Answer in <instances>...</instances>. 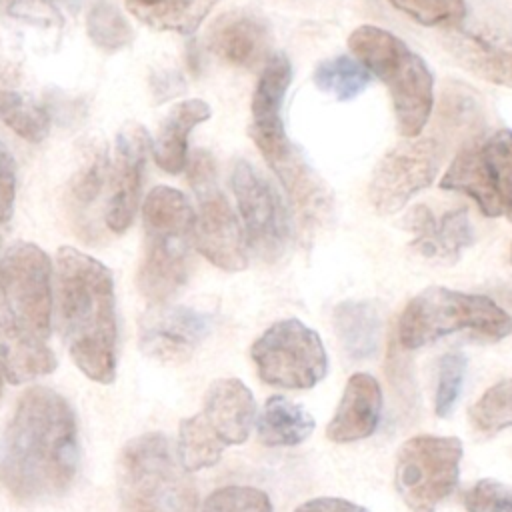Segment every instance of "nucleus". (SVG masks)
Listing matches in <instances>:
<instances>
[{
    "label": "nucleus",
    "instance_id": "37",
    "mask_svg": "<svg viewBox=\"0 0 512 512\" xmlns=\"http://www.w3.org/2000/svg\"><path fill=\"white\" fill-rule=\"evenodd\" d=\"M202 512H272V502L252 486H222L204 500Z\"/></svg>",
    "mask_w": 512,
    "mask_h": 512
},
{
    "label": "nucleus",
    "instance_id": "32",
    "mask_svg": "<svg viewBox=\"0 0 512 512\" xmlns=\"http://www.w3.org/2000/svg\"><path fill=\"white\" fill-rule=\"evenodd\" d=\"M86 32L90 40L106 52L120 50L134 38V30L126 16L110 0H94L90 4L86 12Z\"/></svg>",
    "mask_w": 512,
    "mask_h": 512
},
{
    "label": "nucleus",
    "instance_id": "41",
    "mask_svg": "<svg viewBox=\"0 0 512 512\" xmlns=\"http://www.w3.org/2000/svg\"><path fill=\"white\" fill-rule=\"evenodd\" d=\"M294 512H368V510L364 506L354 504L344 498L322 496V498H312V500L300 504Z\"/></svg>",
    "mask_w": 512,
    "mask_h": 512
},
{
    "label": "nucleus",
    "instance_id": "46",
    "mask_svg": "<svg viewBox=\"0 0 512 512\" xmlns=\"http://www.w3.org/2000/svg\"><path fill=\"white\" fill-rule=\"evenodd\" d=\"M510 260H512V250H510Z\"/></svg>",
    "mask_w": 512,
    "mask_h": 512
},
{
    "label": "nucleus",
    "instance_id": "14",
    "mask_svg": "<svg viewBox=\"0 0 512 512\" xmlns=\"http://www.w3.org/2000/svg\"><path fill=\"white\" fill-rule=\"evenodd\" d=\"M198 212L194 216L192 242L196 250L226 272L248 266V244L238 216L216 184L196 190Z\"/></svg>",
    "mask_w": 512,
    "mask_h": 512
},
{
    "label": "nucleus",
    "instance_id": "5",
    "mask_svg": "<svg viewBox=\"0 0 512 512\" xmlns=\"http://www.w3.org/2000/svg\"><path fill=\"white\" fill-rule=\"evenodd\" d=\"M116 476L124 512H196L190 472L160 432L128 440L120 450Z\"/></svg>",
    "mask_w": 512,
    "mask_h": 512
},
{
    "label": "nucleus",
    "instance_id": "10",
    "mask_svg": "<svg viewBox=\"0 0 512 512\" xmlns=\"http://www.w3.org/2000/svg\"><path fill=\"white\" fill-rule=\"evenodd\" d=\"M440 188L470 196L482 214L496 218L512 208V132L496 130L464 144Z\"/></svg>",
    "mask_w": 512,
    "mask_h": 512
},
{
    "label": "nucleus",
    "instance_id": "31",
    "mask_svg": "<svg viewBox=\"0 0 512 512\" xmlns=\"http://www.w3.org/2000/svg\"><path fill=\"white\" fill-rule=\"evenodd\" d=\"M0 118L28 142H42L50 130L48 112L14 86L0 84Z\"/></svg>",
    "mask_w": 512,
    "mask_h": 512
},
{
    "label": "nucleus",
    "instance_id": "12",
    "mask_svg": "<svg viewBox=\"0 0 512 512\" xmlns=\"http://www.w3.org/2000/svg\"><path fill=\"white\" fill-rule=\"evenodd\" d=\"M442 144L436 138H408L390 148L374 166L368 200L380 214L400 212L412 196L428 188L440 168Z\"/></svg>",
    "mask_w": 512,
    "mask_h": 512
},
{
    "label": "nucleus",
    "instance_id": "43",
    "mask_svg": "<svg viewBox=\"0 0 512 512\" xmlns=\"http://www.w3.org/2000/svg\"><path fill=\"white\" fill-rule=\"evenodd\" d=\"M2 376L4 374H2V368H0V396H2Z\"/></svg>",
    "mask_w": 512,
    "mask_h": 512
},
{
    "label": "nucleus",
    "instance_id": "19",
    "mask_svg": "<svg viewBox=\"0 0 512 512\" xmlns=\"http://www.w3.org/2000/svg\"><path fill=\"white\" fill-rule=\"evenodd\" d=\"M402 226L414 234L412 248L434 260L454 262L474 242V230L464 206L436 218L428 206L418 204L404 216Z\"/></svg>",
    "mask_w": 512,
    "mask_h": 512
},
{
    "label": "nucleus",
    "instance_id": "6",
    "mask_svg": "<svg viewBox=\"0 0 512 512\" xmlns=\"http://www.w3.org/2000/svg\"><path fill=\"white\" fill-rule=\"evenodd\" d=\"M456 332L498 342L512 332V316L488 296L430 286L406 304L398 320V340L406 350Z\"/></svg>",
    "mask_w": 512,
    "mask_h": 512
},
{
    "label": "nucleus",
    "instance_id": "23",
    "mask_svg": "<svg viewBox=\"0 0 512 512\" xmlns=\"http://www.w3.org/2000/svg\"><path fill=\"white\" fill-rule=\"evenodd\" d=\"M208 102L188 98L176 102L164 116L152 142L154 162L168 174H180L188 164V134L210 118Z\"/></svg>",
    "mask_w": 512,
    "mask_h": 512
},
{
    "label": "nucleus",
    "instance_id": "2",
    "mask_svg": "<svg viewBox=\"0 0 512 512\" xmlns=\"http://www.w3.org/2000/svg\"><path fill=\"white\" fill-rule=\"evenodd\" d=\"M56 292L62 338L74 364L94 382L116 378V298L106 264L72 246L56 252Z\"/></svg>",
    "mask_w": 512,
    "mask_h": 512
},
{
    "label": "nucleus",
    "instance_id": "1",
    "mask_svg": "<svg viewBox=\"0 0 512 512\" xmlns=\"http://www.w3.org/2000/svg\"><path fill=\"white\" fill-rule=\"evenodd\" d=\"M80 460L76 414L46 388H28L0 434V486L20 502L62 496Z\"/></svg>",
    "mask_w": 512,
    "mask_h": 512
},
{
    "label": "nucleus",
    "instance_id": "35",
    "mask_svg": "<svg viewBox=\"0 0 512 512\" xmlns=\"http://www.w3.org/2000/svg\"><path fill=\"white\" fill-rule=\"evenodd\" d=\"M468 358L464 352H446L438 362L436 392H434V412L440 418H448L462 394L466 378Z\"/></svg>",
    "mask_w": 512,
    "mask_h": 512
},
{
    "label": "nucleus",
    "instance_id": "21",
    "mask_svg": "<svg viewBox=\"0 0 512 512\" xmlns=\"http://www.w3.org/2000/svg\"><path fill=\"white\" fill-rule=\"evenodd\" d=\"M382 416V388L378 380L366 372L348 378L338 408L326 426L332 442H356L376 432Z\"/></svg>",
    "mask_w": 512,
    "mask_h": 512
},
{
    "label": "nucleus",
    "instance_id": "45",
    "mask_svg": "<svg viewBox=\"0 0 512 512\" xmlns=\"http://www.w3.org/2000/svg\"><path fill=\"white\" fill-rule=\"evenodd\" d=\"M508 300H510V302H512V294H510V296H508Z\"/></svg>",
    "mask_w": 512,
    "mask_h": 512
},
{
    "label": "nucleus",
    "instance_id": "18",
    "mask_svg": "<svg viewBox=\"0 0 512 512\" xmlns=\"http://www.w3.org/2000/svg\"><path fill=\"white\" fill-rule=\"evenodd\" d=\"M452 58L474 76L512 88V40L490 26H460L442 32Z\"/></svg>",
    "mask_w": 512,
    "mask_h": 512
},
{
    "label": "nucleus",
    "instance_id": "30",
    "mask_svg": "<svg viewBox=\"0 0 512 512\" xmlns=\"http://www.w3.org/2000/svg\"><path fill=\"white\" fill-rule=\"evenodd\" d=\"M224 444L218 440V436L206 426L204 418L198 414L180 420L178 428V444L176 454L180 464L188 472H198L204 468H210L218 464L224 452Z\"/></svg>",
    "mask_w": 512,
    "mask_h": 512
},
{
    "label": "nucleus",
    "instance_id": "44",
    "mask_svg": "<svg viewBox=\"0 0 512 512\" xmlns=\"http://www.w3.org/2000/svg\"><path fill=\"white\" fill-rule=\"evenodd\" d=\"M506 216H508V218H510V222H512V208L508 210V214H506Z\"/></svg>",
    "mask_w": 512,
    "mask_h": 512
},
{
    "label": "nucleus",
    "instance_id": "11",
    "mask_svg": "<svg viewBox=\"0 0 512 512\" xmlns=\"http://www.w3.org/2000/svg\"><path fill=\"white\" fill-rule=\"evenodd\" d=\"M232 192L246 244L264 262L280 260L288 250L292 224L278 188L248 160H238L232 170Z\"/></svg>",
    "mask_w": 512,
    "mask_h": 512
},
{
    "label": "nucleus",
    "instance_id": "25",
    "mask_svg": "<svg viewBox=\"0 0 512 512\" xmlns=\"http://www.w3.org/2000/svg\"><path fill=\"white\" fill-rule=\"evenodd\" d=\"M334 332L354 360L372 358L382 336V314L372 300H344L332 312Z\"/></svg>",
    "mask_w": 512,
    "mask_h": 512
},
{
    "label": "nucleus",
    "instance_id": "29",
    "mask_svg": "<svg viewBox=\"0 0 512 512\" xmlns=\"http://www.w3.org/2000/svg\"><path fill=\"white\" fill-rule=\"evenodd\" d=\"M312 80L320 92L330 94L338 102H348L370 86L372 74L354 56L338 54L318 62Z\"/></svg>",
    "mask_w": 512,
    "mask_h": 512
},
{
    "label": "nucleus",
    "instance_id": "16",
    "mask_svg": "<svg viewBox=\"0 0 512 512\" xmlns=\"http://www.w3.org/2000/svg\"><path fill=\"white\" fill-rule=\"evenodd\" d=\"M292 82V64L284 52L270 54L258 76L250 102V136L266 162L284 156L294 144L288 140L282 122V104Z\"/></svg>",
    "mask_w": 512,
    "mask_h": 512
},
{
    "label": "nucleus",
    "instance_id": "9",
    "mask_svg": "<svg viewBox=\"0 0 512 512\" xmlns=\"http://www.w3.org/2000/svg\"><path fill=\"white\" fill-rule=\"evenodd\" d=\"M262 382L284 390H306L328 374V356L316 330L298 318L268 326L250 348Z\"/></svg>",
    "mask_w": 512,
    "mask_h": 512
},
{
    "label": "nucleus",
    "instance_id": "26",
    "mask_svg": "<svg viewBox=\"0 0 512 512\" xmlns=\"http://www.w3.org/2000/svg\"><path fill=\"white\" fill-rule=\"evenodd\" d=\"M484 106L474 90L462 82H446L436 108V126L448 142L462 146L484 134Z\"/></svg>",
    "mask_w": 512,
    "mask_h": 512
},
{
    "label": "nucleus",
    "instance_id": "13",
    "mask_svg": "<svg viewBox=\"0 0 512 512\" xmlns=\"http://www.w3.org/2000/svg\"><path fill=\"white\" fill-rule=\"evenodd\" d=\"M150 148L152 140L148 132L136 122L126 124L116 136L114 158L108 166V196L102 212L104 226L112 234L126 232L134 220Z\"/></svg>",
    "mask_w": 512,
    "mask_h": 512
},
{
    "label": "nucleus",
    "instance_id": "39",
    "mask_svg": "<svg viewBox=\"0 0 512 512\" xmlns=\"http://www.w3.org/2000/svg\"><path fill=\"white\" fill-rule=\"evenodd\" d=\"M16 198V164L8 148L0 142V226H4L14 212Z\"/></svg>",
    "mask_w": 512,
    "mask_h": 512
},
{
    "label": "nucleus",
    "instance_id": "7",
    "mask_svg": "<svg viewBox=\"0 0 512 512\" xmlns=\"http://www.w3.org/2000/svg\"><path fill=\"white\" fill-rule=\"evenodd\" d=\"M0 320L40 340L52 324V264L34 242H14L0 256Z\"/></svg>",
    "mask_w": 512,
    "mask_h": 512
},
{
    "label": "nucleus",
    "instance_id": "4",
    "mask_svg": "<svg viewBox=\"0 0 512 512\" xmlns=\"http://www.w3.org/2000/svg\"><path fill=\"white\" fill-rule=\"evenodd\" d=\"M354 58L390 92L402 136L416 138L434 108V76L404 40L378 26H358L348 36Z\"/></svg>",
    "mask_w": 512,
    "mask_h": 512
},
{
    "label": "nucleus",
    "instance_id": "20",
    "mask_svg": "<svg viewBox=\"0 0 512 512\" xmlns=\"http://www.w3.org/2000/svg\"><path fill=\"white\" fill-rule=\"evenodd\" d=\"M200 416L224 446L242 444L256 418L254 394L238 378L214 380L204 394Z\"/></svg>",
    "mask_w": 512,
    "mask_h": 512
},
{
    "label": "nucleus",
    "instance_id": "40",
    "mask_svg": "<svg viewBox=\"0 0 512 512\" xmlns=\"http://www.w3.org/2000/svg\"><path fill=\"white\" fill-rule=\"evenodd\" d=\"M186 168H188V180L194 192L216 184V164L206 150H196L194 156L188 160Z\"/></svg>",
    "mask_w": 512,
    "mask_h": 512
},
{
    "label": "nucleus",
    "instance_id": "42",
    "mask_svg": "<svg viewBox=\"0 0 512 512\" xmlns=\"http://www.w3.org/2000/svg\"><path fill=\"white\" fill-rule=\"evenodd\" d=\"M158 0H128V6H150L156 4Z\"/></svg>",
    "mask_w": 512,
    "mask_h": 512
},
{
    "label": "nucleus",
    "instance_id": "17",
    "mask_svg": "<svg viewBox=\"0 0 512 512\" xmlns=\"http://www.w3.org/2000/svg\"><path fill=\"white\" fill-rule=\"evenodd\" d=\"M206 48L234 68L252 70L270 58L272 30L258 12L234 8L212 22L206 32Z\"/></svg>",
    "mask_w": 512,
    "mask_h": 512
},
{
    "label": "nucleus",
    "instance_id": "28",
    "mask_svg": "<svg viewBox=\"0 0 512 512\" xmlns=\"http://www.w3.org/2000/svg\"><path fill=\"white\" fill-rule=\"evenodd\" d=\"M220 0H158L150 6H128L150 28L192 34Z\"/></svg>",
    "mask_w": 512,
    "mask_h": 512
},
{
    "label": "nucleus",
    "instance_id": "15",
    "mask_svg": "<svg viewBox=\"0 0 512 512\" xmlns=\"http://www.w3.org/2000/svg\"><path fill=\"white\" fill-rule=\"evenodd\" d=\"M212 318L190 306L158 304L148 310L138 328L140 350L160 362H184L210 334Z\"/></svg>",
    "mask_w": 512,
    "mask_h": 512
},
{
    "label": "nucleus",
    "instance_id": "36",
    "mask_svg": "<svg viewBox=\"0 0 512 512\" xmlns=\"http://www.w3.org/2000/svg\"><path fill=\"white\" fill-rule=\"evenodd\" d=\"M396 10L422 26H460L466 18L464 0H388Z\"/></svg>",
    "mask_w": 512,
    "mask_h": 512
},
{
    "label": "nucleus",
    "instance_id": "3",
    "mask_svg": "<svg viewBox=\"0 0 512 512\" xmlns=\"http://www.w3.org/2000/svg\"><path fill=\"white\" fill-rule=\"evenodd\" d=\"M194 216L186 194L172 186H154L144 198V256L136 286L154 306L166 304L188 282Z\"/></svg>",
    "mask_w": 512,
    "mask_h": 512
},
{
    "label": "nucleus",
    "instance_id": "27",
    "mask_svg": "<svg viewBox=\"0 0 512 512\" xmlns=\"http://www.w3.org/2000/svg\"><path fill=\"white\" fill-rule=\"evenodd\" d=\"M314 426L312 414L286 396H270L256 418L258 440L264 446H296L312 434Z\"/></svg>",
    "mask_w": 512,
    "mask_h": 512
},
{
    "label": "nucleus",
    "instance_id": "38",
    "mask_svg": "<svg viewBox=\"0 0 512 512\" xmlns=\"http://www.w3.org/2000/svg\"><path fill=\"white\" fill-rule=\"evenodd\" d=\"M464 506L468 512H512V486L482 478L464 494Z\"/></svg>",
    "mask_w": 512,
    "mask_h": 512
},
{
    "label": "nucleus",
    "instance_id": "33",
    "mask_svg": "<svg viewBox=\"0 0 512 512\" xmlns=\"http://www.w3.org/2000/svg\"><path fill=\"white\" fill-rule=\"evenodd\" d=\"M108 166H110V160L106 152H96L78 170V174L70 184L68 206H70L72 218L80 222V228L86 226V212L92 210L94 202L102 196L104 188L108 186Z\"/></svg>",
    "mask_w": 512,
    "mask_h": 512
},
{
    "label": "nucleus",
    "instance_id": "34",
    "mask_svg": "<svg viewBox=\"0 0 512 512\" xmlns=\"http://www.w3.org/2000/svg\"><path fill=\"white\" fill-rule=\"evenodd\" d=\"M470 422L482 434H496L512 426V378L490 386L470 408Z\"/></svg>",
    "mask_w": 512,
    "mask_h": 512
},
{
    "label": "nucleus",
    "instance_id": "8",
    "mask_svg": "<svg viewBox=\"0 0 512 512\" xmlns=\"http://www.w3.org/2000/svg\"><path fill=\"white\" fill-rule=\"evenodd\" d=\"M462 440L456 436H414L408 438L398 454L394 486L402 502L412 512H436L460 478Z\"/></svg>",
    "mask_w": 512,
    "mask_h": 512
},
{
    "label": "nucleus",
    "instance_id": "24",
    "mask_svg": "<svg viewBox=\"0 0 512 512\" xmlns=\"http://www.w3.org/2000/svg\"><path fill=\"white\" fill-rule=\"evenodd\" d=\"M0 368L8 382L20 384L52 374L56 356L46 340H40L0 320Z\"/></svg>",
    "mask_w": 512,
    "mask_h": 512
},
{
    "label": "nucleus",
    "instance_id": "22",
    "mask_svg": "<svg viewBox=\"0 0 512 512\" xmlns=\"http://www.w3.org/2000/svg\"><path fill=\"white\" fill-rule=\"evenodd\" d=\"M268 166L282 182V188L298 212L300 222L308 230L322 224L330 212V194L324 182L304 160V156L296 150V146H292L284 156L270 162Z\"/></svg>",
    "mask_w": 512,
    "mask_h": 512
}]
</instances>
